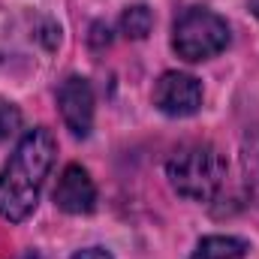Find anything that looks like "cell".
I'll use <instances>...</instances> for the list:
<instances>
[{"label": "cell", "instance_id": "7", "mask_svg": "<svg viewBox=\"0 0 259 259\" xmlns=\"http://www.w3.org/2000/svg\"><path fill=\"white\" fill-rule=\"evenodd\" d=\"M190 259H247V244L232 235H208Z\"/></svg>", "mask_w": 259, "mask_h": 259}, {"label": "cell", "instance_id": "1", "mask_svg": "<svg viewBox=\"0 0 259 259\" xmlns=\"http://www.w3.org/2000/svg\"><path fill=\"white\" fill-rule=\"evenodd\" d=\"M55 136L46 127L27 130L0 172V217L21 223L33 214L49 169L55 163Z\"/></svg>", "mask_w": 259, "mask_h": 259}, {"label": "cell", "instance_id": "2", "mask_svg": "<svg viewBox=\"0 0 259 259\" xmlns=\"http://www.w3.org/2000/svg\"><path fill=\"white\" fill-rule=\"evenodd\" d=\"M166 175L178 196L193 199V202H208L226 184V160L220 157L214 145L193 142V145L178 148L169 157Z\"/></svg>", "mask_w": 259, "mask_h": 259}, {"label": "cell", "instance_id": "5", "mask_svg": "<svg viewBox=\"0 0 259 259\" xmlns=\"http://www.w3.org/2000/svg\"><path fill=\"white\" fill-rule=\"evenodd\" d=\"M58 106L64 115V124L75 136H88L94 127V88L81 75H69L58 88Z\"/></svg>", "mask_w": 259, "mask_h": 259}, {"label": "cell", "instance_id": "3", "mask_svg": "<svg viewBox=\"0 0 259 259\" xmlns=\"http://www.w3.org/2000/svg\"><path fill=\"white\" fill-rule=\"evenodd\" d=\"M226 46H229V24L217 12L190 6L178 15L175 30H172V49L178 52V58L199 64V61L220 55Z\"/></svg>", "mask_w": 259, "mask_h": 259}, {"label": "cell", "instance_id": "12", "mask_svg": "<svg viewBox=\"0 0 259 259\" xmlns=\"http://www.w3.org/2000/svg\"><path fill=\"white\" fill-rule=\"evenodd\" d=\"M250 9H253V15L259 18V0H250Z\"/></svg>", "mask_w": 259, "mask_h": 259}, {"label": "cell", "instance_id": "11", "mask_svg": "<svg viewBox=\"0 0 259 259\" xmlns=\"http://www.w3.org/2000/svg\"><path fill=\"white\" fill-rule=\"evenodd\" d=\"M72 259H115L109 250H103V247H88V250H78Z\"/></svg>", "mask_w": 259, "mask_h": 259}, {"label": "cell", "instance_id": "8", "mask_svg": "<svg viewBox=\"0 0 259 259\" xmlns=\"http://www.w3.org/2000/svg\"><path fill=\"white\" fill-rule=\"evenodd\" d=\"M241 169H244V187L250 202L259 208V127L250 130L241 142Z\"/></svg>", "mask_w": 259, "mask_h": 259}, {"label": "cell", "instance_id": "9", "mask_svg": "<svg viewBox=\"0 0 259 259\" xmlns=\"http://www.w3.org/2000/svg\"><path fill=\"white\" fill-rule=\"evenodd\" d=\"M151 27H154V12L145 3H136V6L124 9V15H121V33L127 39H145L151 33Z\"/></svg>", "mask_w": 259, "mask_h": 259}, {"label": "cell", "instance_id": "6", "mask_svg": "<svg viewBox=\"0 0 259 259\" xmlns=\"http://www.w3.org/2000/svg\"><path fill=\"white\" fill-rule=\"evenodd\" d=\"M55 202L66 214H91L97 208V187L81 166H66L58 187H55Z\"/></svg>", "mask_w": 259, "mask_h": 259}, {"label": "cell", "instance_id": "10", "mask_svg": "<svg viewBox=\"0 0 259 259\" xmlns=\"http://www.w3.org/2000/svg\"><path fill=\"white\" fill-rule=\"evenodd\" d=\"M18 121H21V118H18V112H15L12 106L0 103V139H3V136H9L12 130L18 127Z\"/></svg>", "mask_w": 259, "mask_h": 259}, {"label": "cell", "instance_id": "4", "mask_svg": "<svg viewBox=\"0 0 259 259\" xmlns=\"http://www.w3.org/2000/svg\"><path fill=\"white\" fill-rule=\"evenodd\" d=\"M154 106L169 118L196 115L202 106V84L187 72H163L154 84Z\"/></svg>", "mask_w": 259, "mask_h": 259}, {"label": "cell", "instance_id": "13", "mask_svg": "<svg viewBox=\"0 0 259 259\" xmlns=\"http://www.w3.org/2000/svg\"><path fill=\"white\" fill-rule=\"evenodd\" d=\"M21 259H39V256H33V253H27V256H21Z\"/></svg>", "mask_w": 259, "mask_h": 259}]
</instances>
